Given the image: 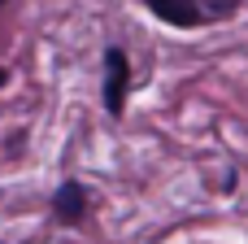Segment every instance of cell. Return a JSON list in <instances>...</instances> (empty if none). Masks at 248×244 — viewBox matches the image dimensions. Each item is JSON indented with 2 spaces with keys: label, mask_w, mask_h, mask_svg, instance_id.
I'll return each instance as SVG.
<instances>
[{
  "label": "cell",
  "mask_w": 248,
  "mask_h": 244,
  "mask_svg": "<svg viewBox=\"0 0 248 244\" xmlns=\"http://www.w3.org/2000/svg\"><path fill=\"white\" fill-rule=\"evenodd\" d=\"M105 109L118 118L122 109H126V87H131V65H126V52L122 48H109V57H105Z\"/></svg>",
  "instance_id": "obj_1"
},
{
  "label": "cell",
  "mask_w": 248,
  "mask_h": 244,
  "mask_svg": "<svg viewBox=\"0 0 248 244\" xmlns=\"http://www.w3.org/2000/svg\"><path fill=\"white\" fill-rule=\"evenodd\" d=\"M144 4L170 26H201V9L192 0H144Z\"/></svg>",
  "instance_id": "obj_2"
},
{
  "label": "cell",
  "mask_w": 248,
  "mask_h": 244,
  "mask_svg": "<svg viewBox=\"0 0 248 244\" xmlns=\"http://www.w3.org/2000/svg\"><path fill=\"white\" fill-rule=\"evenodd\" d=\"M52 210H57V218H61V223H78V218H83V210H87V192H83L78 183H61V188H57V196H52Z\"/></svg>",
  "instance_id": "obj_3"
},
{
  "label": "cell",
  "mask_w": 248,
  "mask_h": 244,
  "mask_svg": "<svg viewBox=\"0 0 248 244\" xmlns=\"http://www.w3.org/2000/svg\"><path fill=\"white\" fill-rule=\"evenodd\" d=\"M0 83H4V70H0Z\"/></svg>",
  "instance_id": "obj_4"
},
{
  "label": "cell",
  "mask_w": 248,
  "mask_h": 244,
  "mask_svg": "<svg viewBox=\"0 0 248 244\" xmlns=\"http://www.w3.org/2000/svg\"><path fill=\"white\" fill-rule=\"evenodd\" d=\"M0 4H4V0H0Z\"/></svg>",
  "instance_id": "obj_5"
}]
</instances>
